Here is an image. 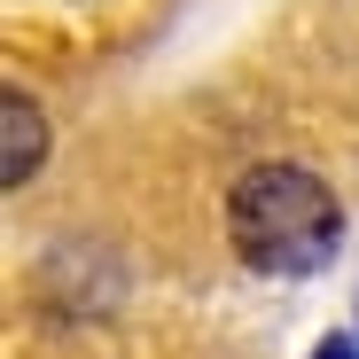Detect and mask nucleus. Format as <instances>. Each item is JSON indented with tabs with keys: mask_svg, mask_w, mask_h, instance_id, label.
I'll use <instances>...</instances> for the list:
<instances>
[{
	"mask_svg": "<svg viewBox=\"0 0 359 359\" xmlns=\"http://www.w3.org/2000/svg\"><path fill=\"white\" fill-rule=\"evenodd\" d=\"M0 126H8V141H0V188H24V180L47 164V109L24 86H8L0 94Z\"/></svg>",
	"mask_w": 359,
	"mask_h": 359,
	"instance_id": "nucleus-2",
	"label": "nucleus"
},
{
	"mask_svg": "<svg viewBox=\"0 0 359 359\" xmlns=\"http://www.w3.org/2000/svg\"><path fill=\"white\" fill-rule=\"evenodd\" d=\"M226 234L243 250L250 273H273V281H305L336 258L344 243V211L328 196V180L305 172V164H250L226 196Z\"/></svg>",
	"mask_w": 359,
	"mask_h": 359,
	"instance_id": "nucleus-1",
	"label": "nucleus"
},
{
	"mask_svg": "<svg viewBox=\"0 0 359 359\" xmlns=\"http://www.w3.org/2000/svg\"><path fill=\"white\" fill-rule=\"evenodd\" d=\"M313 359H359V336H351V328H336V336H320V344H313Z\"/></svg>",
	"mask_w": 359,
	"mask_h": 359,
	"instance_id": "nucleus-3",
	"label": "nucleus"
}]
</instances>
